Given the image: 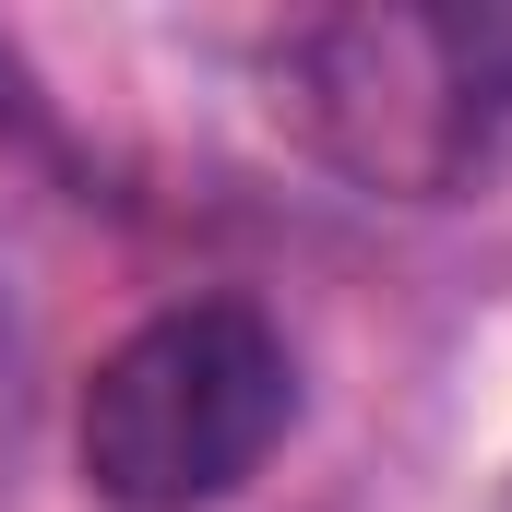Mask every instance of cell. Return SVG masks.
<instances>
[{
  "label": "cell",
  "mask_w": 512,
  "mask_h": 512,
  "mask_svg": "<svg viewBox=\"0 0 512 512\" xmlns=\"http://www.w3.org/2000/svg\"><path fill=\"white\" fill-rule=\"evenodd\" d=\"M501 512H512V477H501Z\"/></svg>",
  "instance_id": "3957f363"
},
{
  "label": "cell",
  "mask_w": 512,
  "mask_h": 512,
  "mask_svg": "<svg viewBox=\"0 0 512 512\" xmlns=\"http://www.w3.org/2000/svg\"><path fill=\"white\" fill-rule=\"evenodd\" d=\"M262 108L382 203H465L512 179V0L298 12L262 48Z\"/></svg>",
  "instance_id": "6da1fadb"
},
{
  "label": "cell",
  "mask_w": 512,
  "mask_h": 512,
  "mask_svg": "<svg viewBox=\"0 0 512 512\" xmlns=\"http://www.w3.org/2000/svg\"><path fill=\"white\" fill-rule=\"evenodd\" d=\"M298 429V358L251 298H179L96 358L72 453L108 512H215Z\"/></svg>",
  "instance_id": "7a4b0ae2"
}]
</instances>
